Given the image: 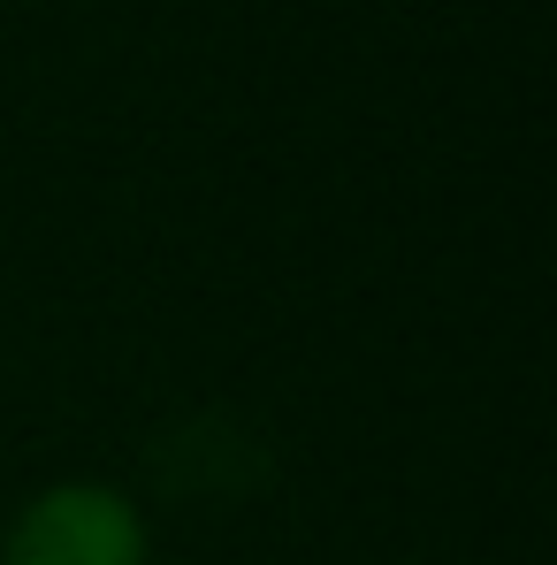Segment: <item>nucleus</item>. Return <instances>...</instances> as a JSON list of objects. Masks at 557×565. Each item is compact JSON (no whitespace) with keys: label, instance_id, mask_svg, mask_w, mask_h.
<instances>
[{"label":"nucleus","instance_id":"obj_1","mask_svg":"<svg viewBox=\"0 0 557 565\" xmlns=\"http://www.w3.org/2000/svg\"><path fill=\"white\" fill-rule=\"evenodd\" d=\"M146 512L115 481H54L23 497L0 535V565H146Z\"/></svg>","mask_w":557,"mask_h":565}]
</instances>
